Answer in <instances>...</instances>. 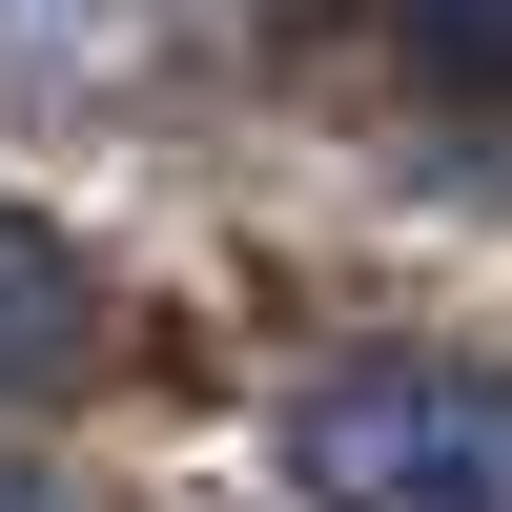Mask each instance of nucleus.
I'll return each mask as SVG.
<instances>
[{
	"label": "nucleus",
	"mask_w": 512,
	"mask_h": 512,
	"mask_svg": "<svg viewBox=\"0 0 512 512\" xmlns=\"http://www.w3.org/2000/svg\"><path fill=\"white\" fill-rule=\"evenodd\" d=\"M287 512H512V369L472 349H349L267 431Z\"/></svg>",
	"instance_id": "f257e3e1"
},
{
	"label": "nucleus",
	"mask_w": 512,
	"mask_h": 512,
	"mask_svg": "<svg viewBox=\"0 0 512 512\" xmlns=\"http://www.w3.org/2000/svg\"><path fill=\"white\" fill-rule=\"evenodd\" d=\"M103 349H123V328H103V267H82L41 205H0V410H62Z\"/></svg>",
	"instance_id": "f03ea898"
},
{
	"label": "nucleus",
	"mask_w": 512,
	"mask_h": 512,
	"mask_svg": "<svg viewBox=\"0 0 512 512\" xmlns=\"http://www.w3.org/2000/svg\"><path fill=\"white\" fill-rule=\"evenodd\" d=\"M0 512H62V492H41V472H21V451H0Z\"/></svg>",
	"instance_id": "7ed1b4c3"
}]
</instances>
